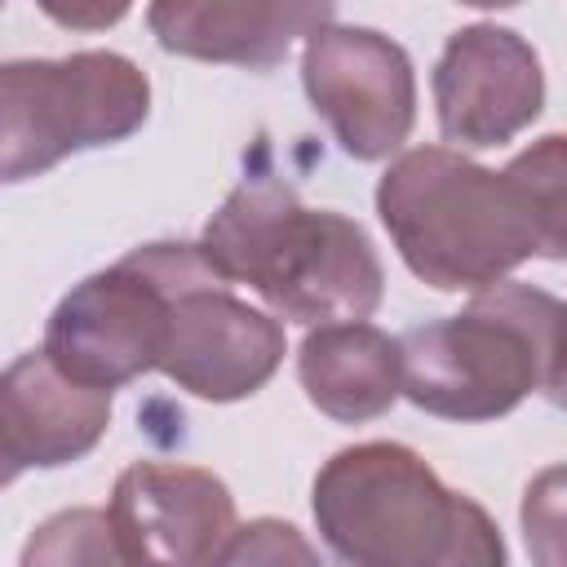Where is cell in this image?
Returning a JSON list of instances; mask_svg holds the SVG:
<instances>
[{"label": "cell", "mask_w": 567, "mask_h": 567, "mask_svg": "<svg viewBox=\"0 0 567 567\" xmlns=\"http://www.w3.org/2000/svg\"><path fill=\"white\" fill-rule=\"evenodd\" d=\"M430 89L439 133L461 151L505 146L545 111V71L536 49L496 22L452 31L434 62Z\"/></svg>", "instance_id": "9"}, {"label": "cell", "mask_w": 567, "mask_h": 567, "mask_svg": "<svg viewBox=\"0 0 567 567\" xmlns=\"http://www.w3.org/2000/svg\"><path fill=\"white\" fill-rule=\"evenodd\" d=\"M323 545L354 567H501L492 514L447 487L408 443L372 439L332 452L310 487Z\"/></svg>", "instance_id": "3"}, {"label": "cell", "mask_w": 567, "mask_h": 567, "mask_svg": "<svg viewBox=\"0 0 567 567\" xmlns=\"http://www.w3.org/2000/svg\"><path fill=\"white\" fill-rule=\"evenodd\" d=\"M106 518L120 563L199 567L217 563V549L235 532V496L213 470L133 461L111 487Z\"/></svg>", "instance_id": "10"}, {"label": "cell", "mask_w": 567, "mask_h": 567, "mask_svg": "<svg viewBox=\"0 0 567 567\" xmlns=\"http://www.w3.org/2000/svg\"><path fill=\"white\" fill-rule=\"evenodd\" d=\"M168 341V248L142 244L80 279L44 323V354L80 385L120 390L155 372Z\"/></svg>", "instance_id": "7"}, {"label": "cell", "mask_w": 567, "mask_h": 567, "mask_svg": "<svg viewBox=\"0 0 567 567\" xmlns=\"http://www.w3.org/2000/svg\"><path fill=\"white\" fill-rule=\"evenodd\" d=\"M22 563H120L106 509H62L35 527Z\"/></svg>", "instance_id": "14"}, {"label": "cell", "mask_w": 567, "mask_h": 567, "mask_svg": "<svg viewBox=\"0 0 567 567\" xmlns=\"http://www.w3.org/2000/svg\"><path fill=\"white\" fill-rule=\"evenodd\" d=\"M301 89L359 164L390 159L416 124L412 58L372 27H315L301 49Z\"/></svg>", "instance_id": "8"}, {"label": "cell", "mask_w": 567, "mask_h": 567, "mask_svg": "<svg viewBox=\"0 0 567 567\" xmlns=\"http://www.w3.org/2000/svg\"><path fill=\"white\" fill-rule=\"evenodd\" d=\"M195 248L226 284L252 288L270 315L306 328L372 319L385 297V270L368 230L346 213L306 208L270 168L244 173L204 221Z\"/></svg>", "instance_id": "2"}, {"label": "cell", "mask_w": 567, "mask_h": 567, "mask_svg": "<svg viewBox=\"0 0 567 567\" xmlns=\"http://www.w3.org/2000/svg\"><path fill=\"white\" fill-rule=\"evenodd\" d=\"M0 9H4V0H0Z\"/></svg>", "instance_id": "19"}, {"label": "cell", "mask_w": 567, "mask_h": 567, "mask_svg": "<svg viewBox=\"0 0 567 567\" xmlns=\"http://www.w3.org/2000/svg\"><path fill=\"white\" fill-rule=\"evenodd\" d=\"M111 394L71 381L44 350L18 354L0 372V452L18 470L84 461L111 425Z\"/></svg>", "instance_id": "12"}, {"label": "cell", "mask_w": 567, "mask_h": 567, "mask_svg": "<svg viewBox=\"0 0 567 567\" xmlns=\"http://www.w3.org/2000/svg\"><path fill=\"white\" fill-rule=\"evenodd\" d=\"M563 301L545 288L496 279L470 306L399 337V394L443 421H496L527 394L558 403Z\"/></svg>", "instance_id": "4"}, {"label": "cell", "mask_w": 567, "mask_h": 567, "mask_svg": "<svg viewBox=\"0 0 567 567\" xmlns=\"http://www.w3.org/2000/svg\"><path fill=\"white\" fill-rule=\"evenodd\" d=\"M217 563H319L315 545L284 518H252L244 527H235L226 536V545L217 549Z\"/></svg>", "instance_id": "15"}, {"label": "cell", "mask_w": 567, "mask_h": 567, "mask_svg": "<svg viewBox=\"0 0 567 567\" xmlns=\"http://www.w3.org/2000/svg\"><path fill=\"white\" fill-rule=\"evenodd\" d=\"M563 133L505 168L456 146H412L377 182V217L403 266L439 292H474L532 257L563 261Z\"/></svg>", "instance_id": "1"}, {"label": "cell", "mask_w": 567, "mask_h": 567, "mask_svg": "<svg viewBox=\"0 0 567 567\" xmlns=\"http://www.w3.org/2000/svg\"><path fill=\"white\" fill-rule=\"evenodd\" d=\"M297 381L323 416L377 421L399 403V337L368 319L315 323L297 350Z\"/></svg>", "instance_id": "13"}, {"label": "cell", "mask_w": 567, "mask_h": 567, "mask_svg": "<svg viewBox=\"0 0 567 567\" xmlns=\"http://www.w3.org/2000/svg\"><path fill=\"white\" fill-rule=\"evenodd\" d=\"M18 474H22V470H18V465H13V461H9L4 452H0V492H4V487H9V483H13Z\"/></svg>", "instance_id": "17"}, {"label": "cell", "mask_w": 567, "mask_h": 567, "mask_svg": "<svg viewBox=\"0 0 567 567\" xmlns=\"http://www.w3.org/2000/svg\"><path fill=\"white\" fill-rule=\"evenodd\" d=\"M168 248V341L155 363L177 390L204 403H239L257 394L284 363V319L235 297L195 244Z\"/></svg>", "instance_id": "6"}, {"label": "cell", "mask_w": 567, "mask_h": 567, "mask_svg": "<svg viewBox=\"0 0 567 567\" xmlns=\"http://www.w3.org/2000/svg\"><path fill=\"white\" fill-rule=\"evenodd\" d=\"M337 0H151L146 27L164 53L270 71L297 40L332 22Z\"/></svg>", "instance_id": "11"}, {"label": "cell", "mask_w": 567, "mask_h": 567, "mask_svg": "<svg viewBox=\"0 0 567 567\" xmlns=\"http://www.w3.org/2000/svg\"><path fill=\"white\" fill-rule=\"evenodd\" d=\"M151 115L146 71L111 49L0 62V186L31 182L66 155L115 146Z\"/></svg>", "instance_id": "5"}, {"label": "cell", "mask_w": 567, "mask_h": 567, "mask_svg": "<svg viewBox=\"0 0 567 567\" xmlns=\"http://www.w3.org/2000/svg\"><path fill=\"white\" fill-rule=\"evenodd\" d=\"M461 4H470V9H514L523 0H461Z\"/></svg>", "instance_id": "18"}, {"label": "cell", "mask_w": 567, "mask_h": 567, "mask_svg": "<svg viewBox=\"0 0 567 567\" xmlns=\"http://www.w3.org/2000/svg\"><path fill=\"white\" fill-rule=\"evenodd\" d=\"M35 9L62 31H106L128 18L133 0H35Z\"/></svg>", "instance_id": "16"}]
</instances>
